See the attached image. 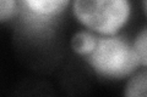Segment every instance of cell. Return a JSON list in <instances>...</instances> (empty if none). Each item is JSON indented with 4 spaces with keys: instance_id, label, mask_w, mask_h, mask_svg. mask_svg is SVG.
I'll return each mask as SVG.
<instances>
[{
    "instance_id": "1",
    "label": "cell",
    "mask_w": 147,
    "mask_h": 97,
    "mask_svg": "<svg viewBox=\"0 0 147 97\" xmlns=\"http://www.w3.org/2000/svg\"><path fill=\"white\" fill-rule=\"evenodd\" d=\"M71 7L81 26L102 36L118 35L132 11L130 0H72Z\"/></svg>"
},
{
    "instance_id": "2",
    "label": "cell",
    "mask_w": 147,
    "mask_h": 97,
    "mask_svg": "<svg viewBox=\"0 0 147 97\" xmlns=\"http://www.w3.org/2000/svg\"><path fill=\"white\" fill-rule=\"evenodd\" d=\"M86 59L92 71L107 80H123L140 67L132 43L118 35L98 38L96 49Z\"/></svg>"
},
{
    "instance_id": "3",
    "label": "cell",
    "mask_w": 147,
    "mask_h": 97,
    "mask_svg": "<svg viewBox=\"0 0 147 97\" xmlns=\"http://www.w3.org/2000/svg\"><path fill=\"white\" fill-rule=\"evenodd\" d=\"M70 3L72 0H20L25 20L42 26L58 18Z\"/></svg>"
},
{
    "instance_id": "4",
    "label": "cell",
    "mask_w": 147,
    "mask_h": 97,
    "mask_svg": "<svg viewBox=\"0 0 147 97\" xmlns=\"http://www.w3.org/2000/svg\"><path fill=\"white\" fill-rule=\"evenodd\" d=\"M98 38L91 30H79L71 38V50L76 55L82 57H87L93 52L97 46Z\"/></svg>"
},
{
    "instance_id": "5",
    "label": "cell",
    "mask_w": 147,
    "mask_h": 97,
    "mask_svg": "<svg viewBox=\"0 0 147 97\" xmlns=\"http://www.w3.org/2000/svg\"><path fill=\"white\" fill-rule=\"evenodd\" d=\"M124 95L129 97H147V71L135 72L124 87Z\"/></svg>"
},
{
    "instance_id": "6",
    "label": "cell",
    "mask_w": 147,
    "mask_h": 97,
    "mask_svg": "<svg viewBox=\"0 0 147 97\" xmlns=\"http://www.w3.org/2000/svg\"><path fill=\"white\" fill-rule=\"evenodd\" d=\"M132 46L139 58L140 66L147 68V28H144L132 41Z\"/></svg>"
},
{
    "instance_id": "7",
    "label": "cell",
    "mask_w": 147,
    "mask_h": 97,
    "mask_svg": "<svg viewBox=\"0 0 147 97\" xmlns=\"http://www.w3.org/2000/svg\"><path fill=\"white\" fill-rule=\"evenodd\" d=\"M20 0H0V22L6 23L18 12Z\"/></svg>"
},
{
    "instance_id": "8",
    "label": "cell",
    "mask_w": 147,
    "mask_h": 97,
    "mask_svg": "<svg viewBox=\"0 0 147 97\" xmlns=\"http://www.w3.org/2000/svg\"><path fill=\"white\" fill-rule=\"evenodd\" d=\"M142 9H144V12L147 17V0H142Z\"/></svg>"
}]
</instances>
